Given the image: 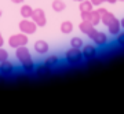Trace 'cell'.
<instances>
[{"label":"cell","instance_id":"1","mask_svg":"<svg viewBox=\"0 0 124 114\" xmlns=\"http://www.w3.org/2000/svg\"><path fill=\"white\" fill-rule=\"evenodd\" d=\"M15 55H17L18 61L21 62L22 69L26 71V73H32V71L35 70L36 66H35V63H33V61H32V57H31L29 50H28L25 45H22V47H18Z\"/></svg>","mask_w":124,"mask_h":114},{"label":"cell","instance_id":"2","mask_svg":"<svg viewBox=\"0 0 124 114\" xmlns=\"http://www.w3.org/2000/svg\"><path fill=\"white\" fill-rule=\"evenodd\" d=\"M65 59L69 65H79L80 62L83 61V52L80 48H73L68 50L65 54Z\"/></svg>","mask_w":124,"mask_h":114},{"label":"cell","instance_id":"3","mask_svg":"<svg viewBox=\"0 0 124 114\" xmlns=\"http://www.w3.org/2000/svg\"><path fill=\"white\" fill-rule=\"evenodd\" d=\"M28 36L25 35V33H18V35H13L10 36L8 39V45L11 47V48H15L17 50L18 47H22V45H26L28 44Z\"/></svg>","mask_w":124,"mask_h":114},{"label":"cell","instance_id":"4","mask_svg":"<svg viewBox=\"0 0 124 114\" xmlns=\"http://www.w3.org/2000/svg\"><path fill=\"white\" fill-rule=\"evenodd\" d=\"M18 26H19V30L25 35H33L37 29V25L33 22V19H29V18H23Z\"/></svg>","mask_w":124,"mask_h":114},{"label":"cell","instance_id":"5","mask_svg":"<svg viewBox=\"0 0 124 114\" xmlns=\"http://www.w3.org/2000/svg\"><path fill=\"white\" fill-rule=\"evenodd\" d=\"M32 19H33V22H35L37 26H41L44 28L46 25H47V18H46V13L43 11L41 8H36L33 10V13H32Z\"/></svg>","mask_w":124,"mask_h":114},{"label":"cell","instance_id":"6","mask_svg":"<svg viewBox=\"0 0 124 114\" xmlns=\"http://www.w3.org/2000/svg\"><path fill=\"white\" fill-rule=\"evenodd\" d=\"M80 30L83 32L84 35H87L90 37V39H93L94 37V35L97 33V29H95V26H94L91 22H88V21H83L81 23H80Z\"/></svg>","mask_w":124,"mask_h":114},{"label":"cell","instance_id":"7","mask_svg":"<svg viewBox=\"0 0 124 114\" xmlns=\"http://www.w3.org/2000/svg\"><path fill=\"white\" fill-rule=\"evenodd\" d=\"M0 73L3 76H11L14 73V65L8 62V59L0 62Z\"/></svg>","mask_w":124,"mask_h":114},{"label":"cell","instance_id":"8","mask_svg":"<svg viewBox=\"0 0 124 114\" xmlns=\"http://www.w3.org/2000/svg\"><path fill=\"white\" fill-rule=\"evenodd\" d=\"M48 44H47V41H44V40H37L35 43V51L37 54H40V55H44V54L48 52Z\"/></svg>","mask_w":124,"mask_h":114},{"label":"cell","instance_id":"9","mask_svg":"<svg viewBox=\"0 0 124 114\" xmlns=\"http://www.w3.org/2000/svg\"><path fill=\"white\" fill-rule=\"evenodd\" d=\"M83 58L85 59H94V58L97 57V48L94 47V45H84L83 47Z\"/></svg>","mask_w":124,"mask_h":114},{"label":"cell","instance_id":"10","mask_svg":"<svg viewBox=\"0 0 124 114\" xmlns=\"http://www.w3.org/2000/svg\"><path fill=\"white\" fill-rule=\"evenodd\" d=\"M95 43V45H105V44L108 43V36L103 33V32H98L94 35V37L91 39Z\"/></svg>","mask_w":124,"mask_h":114},{"label":"cell","instance_id":"11","mask_svg":"<svg viewBox=\"0 0 124 114\" xmlns=\"http://www.w3.org/2000/svg\"><path fill=\"white\" fill-rule=\"evenodd\" d=\"M120 29H121V25H120V21L117 19V18H116L115 21H113L110 25L108 26V30H109V33H110V35H119Z\"/></svg>","mask_w":124,"mask_h":114},{"label":"cell","instance_id":"12","mask_svg":"<svg viewBox=\"0 0 124 114\" xmlns=\"http://www.w3.org/2000/svg\"><path fill=\"white\" fill-rule=\"evenodd\" d=\"M115 19H116V17H115L112 13H109V11H106V13H105V14L101 17V22L105 25V26H109V25H110V23L115 21Z\"/></svg>","mask_w":124,"mask_h":114},{"label":"cell","instance_id":"13","mask_svg":"<svg viewBox=\"0 0 124 114\" xmlns=\"http://www.w3.org/2000/svg\"><path fill=\"white\" fill-rule=\"evenodd\" d=\"M44 63H46L47 66H48L50 69H53V67H55V66H57L58 63H59V58H58L57 55H51V57L46 58Z\"/></svg>","mask_w":124,"mask_h":114},{"label":"cell","instance_id":"14","mask_svg":"<svg viewBox=\"0 0 124 114\" xmlns=\"http://www.w3.org/2000/svg\"><path fill=\"white\" fill-rule=\"evenodd\" d=\"M72 30H73V23L70 21H65L61 23V32L63 35H69L72 33Z\"/></svg>","mask_w":124,"mask_h":114},{"label":"cell","instance_id":"15","mask_svg":"<svg viewBox=\"0 0 124 114\" xmlns=\"http://www.w3.org/2000/svg\"><path fill=\"white\" fill-rule=\"evenodd\" d=\"M19 13L22 15V18H31L32 17V13H33V8H32L29 4H23L19 10Z\"/></svg>","mask_w":124,"mask_h":114},{"label":"cell","instance_id":"16","mask_svg":"<svg viewBox=\"0 0 124 114\" xmlns=\"http://www.w3.org/2000/svg\"><path fill=\"white\" fill-rule=\"evenodd\" d=\"M51 7H53V10L55 11V13H62L66 6H65V3H63L62 0H54L53 4H51Z\"/></svg>","mask_w":124,"mask_h":114},{"label":"cell","instance_id":"17","mask_svg":"<svg viewBox=\"0 0 124 114\" xmlns=\"http://www.w3.org/2000/svg\"><path fill=\"white\" fill-rule=\"evenodd\" d=\"M93 3L91 1H87V0H83L80 3V13H88V11H93Z\"/></svg>","mask_w":124,"mask_h":114},{"label":"cell","instance_id":"18","mask_svg":"<svg viewBox=\"0 0 124 114\" xmlns=\"http://www.w3.org/2000/svg\"><path fill=\"white\" fill-rule=\"evenodd\" d=\"M35 70H36V74L37 76H44V74H48L50 73V67L46 63H41L40 66L35 67Z\"/></svg>","mask_w":124,"mask_h":114},{"label":"cell","instance_id":"19","mask_svg":"<svg viewBox=\"0 0 124 114\" xmlns=\"http://www.w3.org/2000/svg\"><path fill=\"white\" fill-rule=\"evenodd\" d=\"M90 22L93 23L94 26H95V25H98V23L101 22V15H99V13H98V10H93V11H91V18H90Z\"/></svg>","mask_w":124,"mask_h":114},{"label":"cell","instance_id":"20","mask_svg":"<svg viewBox=\"0 0 124 114\" xmlns=\"http://www.w3.org/2000/svg\"><path fill=\"white\" fill-rule=\"evenodd\" d=\"M70 45L73 48H81V47L84 45V43H83V40L80 39V37H73V39L70 40Z\"/></svg>","mask_w":124,"mask_h":114},{"label":"cell","instance_id":"21","mask_svg":"<svg viewBox=\"0 0 124 114\" xmlns=\"http://www.w3.org/2000/svg\"><path fill=\"white\" fill-rule=\"evenodd\" d=\"M7 59H8V52H7V50H4L3 47H0V62L7 61Z\"/></svg>","mask_w":124,"mask_h":114},{"label":"cell","instance_id":"22","mask_svg":"<svg viewBox=\"0 0 124 114\" xmlns=\"http://www.w3.org/2000/svg\"><path fill=\"white\" fill-rule=\"evenodd\" d=\"M117 44L119 45H124V33H119L117 35Z\"/></svg>","mask_w":124,"mask_h":114},{"label":"cell","instance_id":"23","mask_svg":"<svg viewBox=\"0 0 124 114\" xmlns=\"http://www.w3.org/2000/svg\"><path fill=\"white\" fill-rule=\"evenodd\" d=\"M90 18H91V11H88V13H81V19L83 21L90 22Z\"/></svg>","mask_w":124,"mask_h":114},{"label":"cell","instance_id":"24","mask_svg":"<svg viewBox=\"0 0 124 114\" xmlns=\"http://www.w3.org/2000/svg\"><path fill=\"white\" fill-rule=\"evenodd\" d=\"M90 1L93 3V6H97V7H99L103 3V0H90Z\"/></svg>","mask_w":124,"mask_h":114},{"label":"cell","instance_id":"25","mask_svg":"<svg viewBox=\"0 0 124 114\" xmlns=\"http://www.w3.org/2000/svg\"><path fill=\"white\" fill-rule=\"evenodd\" d=\"M106 11H108L106 8H98V13H99V15H101V17H102L105 13H106Z\"/></svg>","mask_w":124,"mask_h":114},{"label":"cell","instance_id":"26","mask_svg":"<svg viewBox=\"0 0 124 114\" xmlns=\"http://www.w3.org/2000/svg\"><path fill=\"white\" fill-rule=\"evenodd\" d=\"M3 45H4V39H3V36L0 33V47H3Z\"/></svg>","mask_w":124,"mask_h":114},{"label":"cell","instance_id":"27","mask_svg":"<svg viewBox=\"0 0 124 114\" xmlns=\"http://www.w3.org/2000/svg\"><path fill=\"white\" fill-rule=\"evenodd\" d=\"M105 1H106V3H110V4H115L117 0H103V3H105Z\"/></svg>","mask_w":124,"mask_h":114},{"label":"cell","instance_id":"28","mask_svg":"<svg viewBox=\"0 0 124 114\" xmlns=\"http://www.w3.org/2000/svg\"><path fill=\"white\" fill-rule=\"evenodd\" d=\"M11 1H13V3H15V4H21L23 0H11Z\"/></svg>","mask_w":124,"mask_h":114},{"label":"cell","instance_id":"29","mask_svg":"<svg viewBox=\"0 0 124 114\" xmlns=\"http://www.w3.org/2000/svg\"><path fill=\"white\" fill-rule=\"evenodd\" d=\"M120 25H121V28H124V18L120 21Z\"/></svg>","mask_w":124,"mask_h":114},{"label":"cell","instance_id":"30","mask_svg":"<svg viewBox=\"0 0 124 114\" xmlns=\"http://www.w3.org/2000/svg\"><path fill=\"white\" fill-rule=\"evenodd\" d=\"M75 1H83V0H75Z\"/></svg>","mask_w":124,"mask_h":114},{"label":"cell","instance_id":"31","mask_svg":"<svg viewBox=\"0 0 124 114\" xmlns=\"http://www.w3.org/2000/svg\"><path fill=\"white\" fill-rule=\"evenodd\" d=\"M0 17H1V10H0Z\"/></svg>","mask_w":124,"mask_h":114},{"label":"cell","instance_id":"32","mask_svg":"<svg viewBox=\"0 0 124 114\" xmlns=\"http://www.w3.org/2000/svg\"><path fill=\"white\" fill-rule=\"evenodd\" d=\"M117 1H124V0H117Z\"/></svg>","mask_w":124,"mask_h":114}]
</instances>
